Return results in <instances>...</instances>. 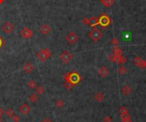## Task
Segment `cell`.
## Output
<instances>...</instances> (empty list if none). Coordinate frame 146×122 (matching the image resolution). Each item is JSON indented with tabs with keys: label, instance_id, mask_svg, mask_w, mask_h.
<instances>
[{
	"label": "cell",
	"instance_id": "cell-1",
	"mask_svg": "<svg viewBox=\"0 0 146 122\" xmlns=\"http://www.w3.org/2000/svg\"><path fill=\"white\" fill-rule=\"evenodd\" d=\"M64 79L66 80V82H69L74 85H78L79 83L81 81V77H80L79 73L77 72H73V73H68L64 75Z\"/></svg>",
	"mask_w": 146,
	"mask_h": 122
},
{
	"label": "cell",
	"instance_id": "cell-2",
	"mask_svg": "<svg viewBox=\"0 0 146 122\" xmlns=\"http://www.w3.org/2000/svg\"><path fill=\"white\" fill-rule=\"evenodd\" d=\"M52 56V52L51 50H49L48 48H44L40 50L38 52L37 54V57L38 58V60L40 62H44L46 60H48Z\"/></svg>",
	"mask_w": 146,
	"mask_h": 122
},
{
	"label": "cell",
	"instance_id": "cell-3",
	"mask_svg": "<svg viewBox=\"0 0 146 122\" xmlns=\"http://www.w3.org/2000/svg\"><path fill=\"white\" fill-rule=\"evenodd\" d=\"M110 23H111V19L109 18V16H107L105 13L101 15V16L98 18V24L103 28H107Z\"/></svg>",
	"mask_w": 146,
	"mask_h": 122
},
{
	"label": "cell",
	"instance_id": "cell-4",
	"mask_svg": "<svg viewBox=\"0 0 146 122\" xmlns=\"http://www.w3.org/2000/svg\"><path fill=\"white\" fill-rule=\"evenodd\" d=\"M78 40H79V37L74 31L69 32H68V34L66 36V41L69 44H71V45L75 44L77 42H78Z\"/></svg>",
	"mask_w": 146,
	"mask_h": 122
},
{
	"label": "cell",
	"instance_id": "cell-5",
	"mask_svg": "<svg viewBox=\"0 0 146 122\" xmlns=\"http://www.w3.org/2000/svg\"><path fill=\"white\" fill-rule=\"evenodd\" d=\"M73 59V54L68 50H64L60 55V60L63 64H68Z\"/></svg>",
	"mask_w": 146,
	"mask_h": 122
},
{
	"label": "cell",
	"instance_id": "cell-6",
	"mask_svg": "<svg viewBox=\"0 0 146 122\" xmlns=\"http://www.w3.org/2000/svg\"><path fill=\"white\" fill-rule=\"evenodd\" d=\"M103 36V33L99 30V29H97V28H94L93 30L90 32L91 38L93 41H95V42H97V41L99 40L100 38H102Z\"/></svg>",
	"mask_w": 146,
	"mask_h": 122
},
{
	"label": "cell",
	"instance_id": "cell-7",
	"mask_svg": "<svg viewBox=\"0 0 146 122\" xmlns=\"http://www.w3.org/2000/svg\"><path fill=\"white\" fill-rule=\"evenodd\" d=\"M2 30L4 32L7 34H10L11 32H13L15 30V25L10 22H6L2 26Z\"/></svg>",
	"mask_w": 146,
	"mask_h": 122
},
{
	"label": "cell",
	"instance_id": "cell-8",
	"mask_svg": "<svg viewBox=\"0 0 146 122\" xmlns=\"http://www.w3.org/2000/svg\"><path fill=\"white\" fill-rule=\"evenodd\" d=\"M34 34V32H32V29L29 28H24L22 31H21V35H22L24 38H26V39H29V38H32Z\"/></svg>",
	"mask_w": 146,
	"mask_h": 122
},
{
	"label": "cell",
	"instance_id": "cell-9",
	"mask_svg": "<svg viewBox=\"0 0 146 122\" xmlns=\"http://www.w3.org/2000/svg\"><path fill=\"white\" fill-rule=\"evenodd\" d=\"M39 31L41 33H43L44 35H49L52 31V28L48 24H43L40 26Z\"/></svg>",
	"mask_w": 146,
	"mask_h": 122
},
{
	"label": "cell",
	"instance_id": "cell-10",
	"mask_svg": "<svg viewBox=\"0 0 146 122\" xmlns=\"http://www.w3.org/2000/svg\"><path fill=\"white\" fill-rule=\"evenodd\" d=\"M19 110H20V112L22 113V114H25V115H28L29 113L32 111V108L30 107V105H28V103H24V104H22V105L20 107Z\"/></svg>",
	"mask_w": 146,
	"mask_h": 122
},
{
	"label": "cell",
	"instance_id": "cell-11",
	"mask_svg": "<svg viewBox=\"0 0 146 122\" xmlns=\"http://www.w3.org/2000/svg\"><path fill=\"white\" fill-rule=\"evenodd\" d=\"M34 66L30 62H26V63L24 64V66H23V71H24L26 73H31L32 71H34Z\"/></svg>",
	"mask_w": 146,
	"mask_h": 122
},
{
	"label": "cell",
	"instance_id": "cell-12",
	"mask_svg": "<svg viewBox=\"0 0 146 122\" xmlns=\"http://www.w3.org/2000/svg\"><path fill=\"white\" fill-rule=\"evenodd\" d=\"M98 73H99V75L101 77H103V78H105V77H107V76L109 75V69L106 67H102L99 69V71H98Z\"/></svg>",
	"mask_w": 146,
	"mask_h": 122
},
{
	"label": "cell",
	"instance_id": "cell-13",
	"mask_svg": "<svg viewBox=\"0 0 146 122\" xmlns=\"http://www.w3.org/2000/svg\"><path fill=\"white\" fill-rule=\"evenodd\" d=\"M29 100H30V102L34 103H38V100H39V97L38 96L37 93H32L29 96Z\"/></svg>",
	"mask_w": 146,
	"mask_h": 122
},
{
	"label": "cell",
	"instance_id": "cell-14",
	"mask_svg": "<svg viewBox=\"0 0 146 122\" xmlns=\"http://www.w3.org/2000/svg\"><path fill=\"white\" fill-rule=\"evenodd\" d=\"M101 3L106 7H111L115 4V0H101Z\"/></svg>",
	"mask_w": 146,
	"mask_h": 122
},
{
	"label": "cell",
	"instance_id": "cell-15",
	"mask_svg": "<svg viewBox=\"0 0 146 122\" xmlns=\"http://www.w3.org/2000/svg\"><path fill=\"white\" fill-rule=\"evenodd\" d=\"M104 98H105V96H104V94H103L102 92H98V93L95 95V99H96L97 102H103L104 100Z\"/></svg>",
	"mask_w": 146,
	"mask_h": 122
},
{
	"label": "cell",
	"instance_id": "cell-16",
	"mask_svg": "<svg viewBox=\"0 0 146 122\" xmlns=\"http://www.w3.org/2000/svg\"><path fill=\"white\" fill-rule=\"evenodd\" d=\"M28 86L31 89V90H34V89L37 88L38 84H37V82L34 81V80L31 79V80H29V81L28 82Z\"/></svg>",
	"mask_w": 146,
	"mask_h": 122
},
{
	"label": "cell",
	"instance_id": "cell-17",
	"mask_svg": "<svg viewBox=\"0 0 146 122\" xmlns=\"http://www.w3.org/2000/svg\"><path fill=\"white\" fill-rule=\"evenodd\" d=\"M35 91H36V93L38 95H42L44 93V91H45V89L43 85H38L37 88L35 89Z\"/></svg>",
	"mask_w": 146,
	"mask_h": 122
},
{
	"label": "cell",
	"instance_id": "cell-18",
	"mask_svg": "<svg viewBox=\"0 0 146 122\" xmlns=\"http://www.w3.org/2000/svg\"><path fill=\"white\" fill-rule=\"evenodd\" d=\"M92 26L93 28H96V26L98 25V18H97V17H92V18H90V24Z\"/></svg>",
	"mask_w": 146,
	"mask_h": 122
},
{
	"label": "cell",
	"instance_id": "cell-19",
	"mask_svg": "<svg viewBox=\"0 0 146 122\" xmlns=\"http://www.w3.org/2000/svg\"><path fill=\"white\" fill-rule=\"evenodd\" d=\"M64 105H65V103H64V101L62 99H58L56 102V106L57 107V108H59V109L63 108Z\"/></svg>",
	"mask_w": 146,
	"mask_h": 122
},
{
	"label": "cell",
	"instance_id": "cell-20",
	"mask_svg": "<svg viewBox=\"0 0 146 122\" xmlns=\"http://www.w3.org/2000/svg\"><path fill=\"white\" fill-rule=\"evenodd\" d=\"M6 114H7V116H8L9 118H12L13 116L16 114H15V110L13 109H11V108L8 109H7V112H6Z\"/></svg>",
	"mask_w": 146,
	"mask_h": 122
},
{
	"label": "cell",
	"instance_id": "cell-21",
	"mask_svg": "<svg viewBox=\"0 0 146 122\" xmlns=\"http://www.w3.org/2000/svg\"><path fill=\"white\" fill-rule=\"evenodd\" d=\"M122 91H123V93L126 95V96H127L128 94H130V92L132 91V90H131V88L129 87V86H124L123 89H122Z\"/></svg>",
	"mask_w": 146,
	"mask_h": 122
},
{
	"label": "cell",
	"instance_id": "cell-22",
	"mask_svg": "<svg viewBox=\"0 0 146 122\" xmlns=\"http://www.w3.org/2000/svg\"><path fill=\"white\" fill-rule=\"evenodd\" d=\"M114 54L115 56H121V50L120 49V47L115 46L114 48Z\"/></svg>",
	"mask_w": 146,
	"mask_h": 122
},
{
	"label": "cell",
	"instance_id": "cell-23",
	"mask_svg": "<svg viewBox=\"0 0 146 122\" xmlns=\"http://www.w3.org/2000/svg\"><path fill=\"white\" fill-rule=\"evenodd\" d=\"M134 62L138 65V66H141L142 67V65H143V62H144V61L142 60L141 58H139V57H136L135 59H134Z\"/></svg>",
	"mask_w": 146,
	"mask_h": 122
},
{
	"label": "cell",
	"instance_id": "cell-24",
	"mask_svg": "<svg viewBox=\"0 0 146 122\" xmlns=\"http://www.w3.org/2000/svg\"><path fill=\"white\" fill-rule=\"evenodd\" d=\"M75 85H74L73 84H71V83L69 82H65V84H64V87L68 89V90H71L73 87H74Z\"/></svg>",
	"mask_w": 146,
	"mask_h": 122
},
{
	"label": "cell",
	"instance_id": "cell-25",
	"mask_svg": "<svg viewBox=\"0 0 146 122\" xmlns=\"http://www.w3.org/2000/svg\"><path fill=\"white\" fill-rule=\"evenodd\" d=\"M119 73H120L121 74H125V73H127V70L125 67H121L120 68H119Z\"/></svg>",
	"mask_w": 146,
	"mask_h": 122
},
{
	"label": "cell",
	"instance_id": "cell-26",
	"mask_svg": "<svg viewBox=\"0 0 146 122\" xmlns=\"http://www.w3.org/2000/svg\"><path fill=\"white\" fill-rule=\"evenodd\" d=\"M12 120H13L14 122H20L21 121V116L17 115V114H15L12 117Z\"/></svg>",
	"mask_w": 146,
	"mask_h": 122
},
{
	"label": "cell",
	"instance_id": "cell-27",
	"mask_svg": "<svg viewBox=\"0 0 146 122\" xmlns=\"http://www.w3.org/2000/svg\"><path fill=\"white\" fill-rule=\"evenodd\" d=\"M4 45H5V41H4V38H3L1 36H0V50H1L2 47L4 46Z\"/></svg>",
	"mask_w": 146,
	"mask_h": 122
},
{
	"label": "cell",
	"instance_id": "cell-28",
	"mask_svg": "<svg viewBox=\"0 0 146 122\" xmlns=\"http://www.w3.org/2000/svg\"><path fill=\"white\" fill-rule=\"evenodd\" d=\"M111 44H114V45H115V46H117V44H119V39H118V38H113V39L111 40Z\"/></svg>",
	"mask_w": 146,
	"mask_h": 122
},
{
	"label": "cell",
	"instance_id": "cell-29",
	"mask_svg": "<svg viewBox=\"0 0 146 122\" xmlns=\"http://www.w3.org/2000/svg\"><path fill=\"white\" fill-rule=\"evenodd\" d=\"M82 23H83V24H85V25L90 24V19H89V18H84L82 20Z\"/></svg>",
	"mask_w": 146,
	"mask_h": 122
},
{
	"label": "cell",
	"instance_id": "cell-30",
	"mask_svg": "<svg viewBox=\"0 0 146 122\" xmlns=\"http://www.w3.org/2000/svg\"><path fill=\"white\" fill-rule=\"evenodd\" d=\"M4 109L3 108H0V117H2L3 115L4 114Z\"/></svg>",
	"mask_w": 146,
	"mask_h": 122
},
{
	"label": "cell",
	"instance_id": "cell-31",
	"mask_svg": "<svg viewBox=\"0 0 146 122\" xmlns=\"http://www.w3.org/2000/svg\"><path fill=\"white\" fill-rule=\"evenodd\" d=\"M110 120H111V119H110L109 116H107V117L104 119V121L105 122H110Z\"/></svg>",
	"mask_w": 146,
	"mask_h": 122
},
{
	"label": "cell",
	"instance_id": "cell-32",
	"mask_svg": "<svg viewBox=\"0 0 146 122\" xmlns=\"http://www.w3.org/2000/svg\"><path fill=\"white\" fill-rule=\"evenodd\" d=\"M43 122H53L51 120H50V118H47V119H45V120H44Z\"/></svg>",
	"mask_w": 146,
	"mask_h": 122
},
{
	"label": "cell",
	"instance_id": "cell-33",
	"mask_svg": "<svg viewBox=\"0 0 146 122\" xmlns=\"http://www.w3.org/2000/svg\"><path fill=\"white\" fill-rule=\"evenodd\" d=\"M5 0H0V4H4Z\"/></svg>",
	"mask_w": 146,
	"mask_h": 122
},
{
	"label": "cell",
	"instance_id": "cell-34",
	"mask_svg": "<svg viewBox=\"0 0 146 122\" xmlns=\"http://www.w3.org/2000/svg\"><path fill=\"white\" fill-rule=\"evenodd\" d=\"M0 122H2V117H0Z\"/></svg>",
	"mask_w": 146,
	"mask_h": 122
}]
</instances>
